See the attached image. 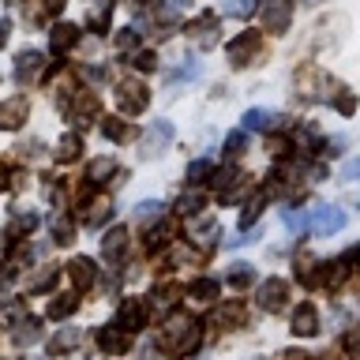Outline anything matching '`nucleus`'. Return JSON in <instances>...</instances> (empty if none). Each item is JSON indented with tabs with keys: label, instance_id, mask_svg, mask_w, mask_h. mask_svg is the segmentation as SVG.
<instances>
[{
	"label": "nucleus",
	"instance_id": "obj_1",
	"mask_svg": "<svg viewBox=\"0 0 360 360\" xmlns=\"http://www.w3.org/2000/svg\"><path fill=\"white\" fill-rule=\"evenodd\" d=\"M158 342H162L169 353L188 356V353H195V345L202 342V326L195 319H188V315H180V319H169L165 323V330H162Z\"/></svg>",
	"mask_w": 360,
	"mask_h": 360
},
{
	"label": "nucleus",
	"instance_id": "obj_2",
	"mask_svg": "<svg viewBox=\"0 0 360 360\" xmlns=\"http://www.w3.org/2000/svg\"><path fill=\"white\" fill-rule=\"evenodd\" d=\"M225 53H229L233 68H252L259 56H263V34L259 30H240V38H233Z\"/></svg>",
	"mask_w": 360,
	"mask_h": 360
},
{
	"label": "nucleus",
	"instance_id": "obj_3",
	"mask_svg": "<svg viewBox=\"0 0 360 360\" xmlns=\"http://www.w3.org/2000/svg\"><path fill=\"white\" fill-rule=\"evenodd\" d=\"M345 210L330 207V202H319V207L311 210V233L315 236H330V233H342L345 229Z\"/></svg>",
	"mask_w": 360,
	"mask_h": 360
},
{
	"label": "nucleus",
	"instance_id": "obj_4",
	"mask_svg": "<svg viewBox=\"0 0 360 360\" xmlns=\"http://www.w3.org/2000/svg\"><path fill=\"white\" fill-rule=\"evenodd\" d=\"M30 117V98L27 94H11L0 101V128L4 131H15L22 128V120Z\"/></svg>",
	"mask_w": 360,
	"mask_h": 360
},
{
	"label": "nucleus",
	"instance_id": "obj_5",
	"mask_svg": "<svg viewBox=\"0 0 360 360\" xmlns=\"http://www.w3.org/2000/svg\"><path fill=\"white\" fill-rule=\"evenodd\" d=\"M146 101H150V90H146L143 83H135V79H128V83L117 86V105H120V112H128V117L143 112Z\"/></svg>",
	"mask_w": 360,
	"mask_h": 360
},
{
	"label": "nucleus",
	"instance_id": "obj_6",
	"mask_svg": "<svg viewBox=\"0 0 360 360\" xmlns=\"http://www.w3.org/2000/svg\"><path fill=\"white\" fill-rule=\"evenodd\" d=\"M292 8H297V0H266L263 4V22L270 34H285L289 22H292Z\"/></svg>",
	"mask_w": 360,
	"mask_h": 360
},
{
	"label": "nucleus",
	"instance_id": "obj_7",
	"mask_svg": "<svg viewBox=\"0 0 360 360\" xmlns=\"http://www.w3.org/2000/svg\"><path fill=\"white\" fill-rule=\"evenodd\" d=\"M285 300H289V285L281 278H270L259 285V308L270 311V315H278V311H285Z\"/></svg>",
	"mask_w": 360,
	"mask_h": 360
},
{
	"label": "nucleus",
	"instance_id": "obj_8",
	"mask_svg": "<svg viewBox=\"0 0 360 360\" xmlns=\"http://www.w3.org/2000/svg\"><path fill=\"white\" fill-rule=\"evenodd\" d=\"M68 120H75V128H86L90 120L98 117V94H90V90H79L75 101H68Z\"/></svg>",
	"mask_w": 360,
	"mask_h": 360
},
{
	"label": "nucleus",
	"instance_id": "obj_9",
	"mask_svg": "<svg viewBox=\"0 0 360 360\" xmlns=\"http://www.w3.org/2000/svg\"><path fill=\"white\" fill-rule=\"evenodd\" d=\"M292 334L297 338H315L319 334V311H315L311 304H300V308L292 311Z\"/></svg>",
	"mask_w": 360,
	"mask_h": 360
},
{
	"label": "nucleus",
	"instance_id": "obj_10",
	"mask_svg": "<svg viewBox=\"0 0 360 360\" xmlns=\"http://www.w3.org/2000/svg\"><path fill=\"white\" fill-rule=\"evenodd\" d=\"M68 278H72L75 289H90V285H94V278H98V266L90 263L86 255H75L72 263H68Z\"/></svg>",
	"mask_w": 360,
	"mask_h": 360
},
{
	"label": "nucleus",
	"instance_id": "obj_11",
	"mask_svg": "<svg viewBox=\"0 0 360 360\" xmlns=\"http://www.w3.org/2000/svg\"><path fill=\"white\" fill-rule=\"evenodd\" d=\"M278 112H270V109H248L244 112V128L248 131H274L278 128Z\"/></svg>",
	"mask_w": 360,
	"mask_h": 360
},
{
	"label": "nucleus",
	"instance_id": "obj_12",
	"mask_svg": "<svg viewBox=\"0 0 360 360\" xmlns=\"http://www.w3.org/2000/svg\"><path fill=\"white\" fill-rule=\"evenodd\" d=\"M38 72H41V53H34V49L19 53V64H15V79H19V86H27Z\"/></svg>",
	"mask_w": 360,
	"mask_h": 360
},
{
	"label": "nucleus",
	"instance_id": "obj_13",
	"mask_svg": "<svg viewBox=\"0 0 360 360\" xmlns=\"http://www.w3.org/2000/svg\"><path fill=\"white\" fill-rule=\"evenodd\" d=\"M109 210H112L109 195H98L94 202H86V210H83V225H90V229L105 225V221H109Z\"/></svg>",
	"mask_w": 360,
	"mask_h": 360
},
{
	"label": "nucleus",
	"instance_id": "obj_14",
	"mask_svg": "<svg viewBox=\"0 0 360 360\" xmlns=\"http://www.w3.org/2000/svg\"><path fill=\"white\" fill-rule=\"evenodd\" d=\"M98 345L105 349V353H124V349L131 345V334H120L117 326H101V330H98Z\"/></svg>",
	"mask_w": 360,
	"mask_h": 360
},
{
	"label": "nucleus",
	"instance_id": "obj_15",
	"mask_svg": "<svg viewBox=\"0 0 360 360\" xmlns=\"http://www.w3.org/2000/svg\"><path fill=\"white\" fill-rule=\"evenodd\" d=\"M143 300H124L120 304V330H128V334H135L143 326Z\"/></svg>",
	"mask_w": 360,
	"mask_h": 360
},
{
	"label": "nucleus",
	"instance_id": "obj_16",
	"mask_svg": "<svg viewBox=\"0 0 360 360\" xmlns=\"http://www.w3.org/2000/svg\"><path fill=\"white\" fill-rule=\"evenodd\" d=\"M75 41H79V30L72 27V22H56V27H53V34H49V45H53V53H68Z\"/></svg>",
	"mask_w": 360,
	"mask_h": 360
},
{
	"label": "nucleus",
	"instance_id": "obj_17",
	"mask_svg": "<svg viewBox=\"0 0 360 360\" xmlns=\"http://www.w3.org/2000/svg\"><path fill=\"white\" fill-rule=\"evenodd\" d=\"M218 236H221V229H218V221H214V218H199L195 225H191V240H195L199 248H214Z\"/></svg>",
	"mask_w": 360,
	"mask_h": 360
},
{
	"label": "nucleus",
	"instance_id": "obj_18",
	"mask_svg": "<svg viewBox=\"0 0 360 360\" xmlns=\"http://www.w3.org/2000/svg\"><path fill=\"white\" fill-rule=\"evenodd\" d=\"M124 252H128V233H124V225H120V229L105 233V240H101V255H105V259H120Z\"/></svg>",
	"mask_w": 360,
	"mask_h": 360
},
{
	"label": "nucleus",
	"instance_id": "obj_19",
	"mask_svg": "<svg viewBox=\"0 0 360 360\" xmlns=\"http://www.w3.org/2000/svg\"><path fill=\"white\" fill-rule=\"evenodd\" d=\"M112 173H117V158H94V162L86 165V180H90V184H105Z\"/></svg>",
	"mask_w": 360,
	"mask_h": 360
},
{
	"label": "nucleus",
	"instance_id": "obj_20",
	"mask_svg": "<svg viewBox=\"0 0 360 360\" xmlns=\"http://www.w3.org/2000/svg\"><path fill=\"white\" fill-rule=\"evenodd\" d=\"M188 297H191V300H199V304L218 300V281H214V278H195V281L188 285Z\"/></svg>",
	"mask_w": 360,
	"mask_h": 360
},
{
	"label": "nucleus",
	"instance_id": "obj_21",
	"mask_svg": "<svg viewBox=\"0 0 360 360\" xmlns=\"http://www.w3.org/2000/svg\"><path fill=\"white\" fill-rule=\"evenodd\" d=\"M263 207H266V191H255L240 210V229H252V225L259 221V214H263Z\"/></svg>",
	"mask_w": 360,
	"mask_h": 360
},
{
	"label": "nucleus",
	"instance_id": "obj_22",
	"mask_svg": "<svg viewBox=\"0 0 360 360\" xmlns=\"http://www.w3.org/2000/svg\"><path fill=\"white\" fill-rule=\"evenodd\" d=\"M225 281H229L233 289H248V285L255 281V266H252V263H233L229 274H225Z\"/></svg>",
	"mask_w": 360,
	"mask_h": 360
},
{
	"label": "nucleus",
	"instance_id": "obj_23",
	"mask_svg": "<svg viewBox=\"0 0 360 360\" xmlns=\"http://www.w3.org/2000/svg\"><path fill=\"white\" fill-rule=\"evenodd\" d=\"M202 210V188H195L191 184L184 195L176 199V214H184V218H191V214H199Z\"/></svg>",
	"mask_w": 360,
	"mask_h": 360
},
{
	"label": "nucleus",
	"instance_id": "obj_24",
	"mask_svg": "<svg viewBox=\"0 0 360 360\" xmlns=\"http://www.w3.org/2000/svg\"><path fill=\"white\" fill-rule=\"evenodd\" d=\"M34 229H38V214L27 210V214H15V221L8 225V236H11V240H19V236H27Z\"/></svg>",
	"mask_w": 360,
	"mask_h": 360
},
{
	"label": "nucleus",
	"instance_id": "obj_25",
	"mask_svg": "<svg viewBox=\"0 0 360 360\" xmlns=\"http://www.w3.org/2000/svg\"><path fill=\"white\" fill-rule=\"evenodd\" d=\"M214 30H218V19H214V15H199L188 27V34H191V38H199V41H214Z\"/></svg>",
	"mask_w": 360,
	"mask_h": 360
},
{
	"label": "nucleus",
	"instance_id": "obj_26",
	"mask_svg": "<svg viewBox=\"0 0 360 360\" xmlns=\"http://www.w3.org/2000/svg\"><path fill=\"white\" fill-rule=\"evenodd\" d=\"M101 131H105V139H112V143H124V139H131V124H124V120H105L101 124Z\"/></svg>",
	"mask_w": 360,
	"mask_h": 360
},
{
	"label": "nucleus",
	"instance_id": "obj_27",
	"mask_svg": "<svg viewBox=\"0 0 360 360\" xmlns=\"http://www.w3.org/2000/svg\"><path fill=\"white\" fill-rule=\"evenodd\" d=\"M297 146H300L304 154H319L323 150V139H319V131H315V128H304L297 135Z\"/></svg>",
	"mask_w": 360,
	"mask_h": 360
},
{
	"label": "nucleus",
	"instance_id": "obj_28",
	"mask_svg": "<svg viewBox=\"0 0 360 360\" xmlns=\"http://www.w3.org/2000/svg\"><path fill=\"white\" fill-rule=\"evenodd\" d=\"M214 173V169H210V162H207V158H199V162H191L188 165V184H207V176Z\"/></svg>",
	"mask_w": 360,
	"mask_h": 360
},
{
	"label": "nucleus",
	"instance_id": "obj_29",
	"mask_svg": "<svg viewBox=\"0 0 360 360\" xmlns=\"http://www.w3.org/2000/svg\"><path fill=\"white\" fill-rule=\"evenodd\" d=\"M79 146H83V143H79V135H64L60 146H56V158H60V162H75Z\"/></svg>",
	"mask_w": 360,
	"mask_h": 360
},
{
	"label": "nucleus",
	"instance_id": "obj_30",
	"mask_svg": "<svg viewBox=\"0 0 360 360\" xmlns=\"http://www.w3.org/2000/svg\"><path fill=\"white\" fill-rule=\"evenodd\" d=\"M75 345H79V330H64L49 342V353H68V349H75Z\"/></svg>",
	"mask_w": 360,
	"mask_h": 360
},
{
	"label": "nucleus",
	"instance_id": "obj_31",
	"mask_svg": "<svg viewBox=\"0 0 360 360\" xmlns=\"http://www.w3.org/2000/svg\"><path fill=\"white\" fill-rule=\"evenodd\" d=\"M244 146H248V131H229L225 135V158L244 154Z\"/></svg>",
	"mask_w": 360,
	"mask_h": 360
},
{
	"label": "nucleus",
	"instance_id": "obj_32",
	"mask_svg": "<svg viewBox=\"0 0 360 360\" xmlns=\"http://www.w3.org/2000/svg\"><path fill=\"white\" fill-rule=\"evenodd\" d=\"M72 311H75V297H68V292H64V297H56V300L49 304V315H53V319H68Z\"/></svg>",
	"mask_w": 360,
	"mask_h": 360
},
{
	"label": "nucleus",
	"instance_id": "obj_33",
	"mask_svg": "<svg viewBox=\"0 0 360 360\" xmlns=\"http://www.w3.org/2000/svg\"><path fill=\"white\" fill-rule=\"evenodd\" d=\"M56 278H60V270H56V266H45L41 274H38V278L30 281V292H45V289H49V285H53Z\"/></svg>",
	"mask_w": 360,
	"mask_h": 360
},
{
	"label": "nucleus",
	"instance_id": "obj_34",
	"mask_svg": "<svg viewBox=\"0 0 360 360\" xmlns=\"http://www.w3.org/2000/svg\"><path fill=\"white\" fill-rule=\"evenodd\" d=\"M135 218H139V221H158V218H162V202H158V199L139 202V207H135Z\"/></svg>",
	"mask_w": 360,
	"mask_h": 360
},
{
	"label": "nucleus",
	"instance_id": "obj_35",
	"mask_svg": "<svg viewBox=\"0 0 360 360\" xmlns=\"http://www.w3.org/2000/svg\"><path fill=\"white\" fill-rule=\"evenodd\" d=\"M53 236H56V244H72V236H75L72 221H68V218H53Z\"/></svg>",
	"mask_w": 360,
	"mask_h": 360
},
{
	"label": "nucleus",
	"instance_id": "obj_36",
	"mask_svg": "<svg viewBox=\"0 0 360 360\" xmlns=\"http://www.w3.org/2000/svg\"><path fill=\"white\" fill-rule=\"evenodd\" d=\"M334 109H338V112H353V109H356V98L349 94L345 86H338V94H334Z\"/></svg>",
	"mask_w": 360,
	"mask_h": 360
},
{
	"label": "nucleus",
	"instance_id": "obj_37",
	"mask_svg": "<svg viewBox=\"0 0 360 360\" xmlns=\"http://www.w3.org/2000/svg\"><path fill=\"white\" fill-rule=\"evenodd\" d=\"M255 11V0H229V4H225V15H252Z\"/></svg>",
	"mask_w": 360,
	"mask_h": 360
},
{
	"label": "nucleus",
	"instance_id": "obj_38",
	"mask_svg": "<svg viewBox=\"0 0 360 360\" xmlns=\"http://www.w3.org/2000/svg\"><path fill=\"white\" fill-rule=\"evenodd\" d=\"M135 41H139V30H135V27H124V30L117 34V49H124V53L135 49Z\"/></svg>",
	"mask_w": 360,
	"mask_h": 360
},
{
	"label": "nucleus",
	"instance_id": "obj_39",
	"mask_svg": "<svg viewBox=\"0 0 360 360\" xmlns=\"http://www.w3.org/2000/svg\"><path fill=\"white\" fill-rule=\"evenodd\" d=\"M180 297V289L176 285H158V292H154V300L162 304V308H169V304H173Z\"/></svg>",
	"mask_w": 360,
	"mask_h": 360
},
{
	"label": "nucleus",
	"instance_id": "obj_40",
	"mask_svg": "<svg viewBox=\"0 0 360 360\" xmlns=\"http://www.w3.org/2000/svg\"><path fill=\"white\" fill-rule=\"evenodd\" d=\"M281 221H285V229H289V233H300V229H304V214H297L292 207L281 214Z\"/></svg>",
	"mask_w": 360,
	"mask_h": 360
},
{
	"label": "nucleus",
	"instance_id": "obj_41",
	"mask_svg": "<svg viewBox=\"0 0 360 360\" xmlns=\"http://www.w3.org/2000/svg\"><path fill=\"white\" fill-rule=\"evenodd\" d=\"M218 319L221 323H236V319H244V308L240 304H225V308L218 311Z\"/></svg>",
	"mask_w": 360,
	"mask_h": 360
},
{
	"label": "nucleus",
	"instance_id": "obj_42",
	"mask_svg": "<svg viewBox=\"0 0 360 360\" xmlns=\"http://www.w3.org/2000/svg\"><path fill=\"white\" fill-rule=\"evenodd\" d=\"M135 68H139V72H154V68H158V56H154V53H139V56H135Z\"/></svg>",
	"mask_w": 360,
	"mask_h": 360
},
{
	"label": "nucleus",
	"instance_id": "obj_43",
	"mask_svg": "<svg viewBox=\"0 0 360 360\" xmlns=\"http://www.w3.org/2000/svg\"><path fill=\"white\" fill-rule=\"evenodd\" d=\"M266 154L285 158V154H289V143H285V139H266Z\"/></svg>",
	"mask_w": 360,
	"mask_h": 360
},
{
	"label": "nucleus",
	"instance_id": "obj_44",
	"mask_svg": "<svg viewBox=\"0 0 360 360\" xmlns=\"http://www.w3.org/2000/svg\"><path fill=\"white\" fill-rule=\"evenodd\" d=\"M345 353L353 356V360H360V330H353V334L345 338Z\"/></svg>",
	"mask_w": 360,
	"mask_h": 360
},
{
	"label": "nucleus",
	"instance_id": "obj_45",
	"mask_svg": "<svg viewBox=\"0 0 360 360\" xmlns=\"http://www.w3.org/2000/svg\"><path fill=\"white\" fill-rule=\"evenodd\" d=\"M342 180H360V158H353V162L342 169Z\"/></svg>",
	"mask_w": 360,
	"mask_h": 360
},
{
	"label": "nucleus",
	"instance_id": "obj_46",
	"mask_svg": "<svg viewBox=\"0 0 360 360\" xmlns=\"http://www.w3.org/2000/svg\"><path fill=\"white\" fill-rule=\"evenodd\" d=\"M64 0H41V11H60Z\"/></svg>",
	"mask_w": 360,
	"mask_h": 360
},
{
	"label": "nucleus",
	"instance_id": "obj_47",
	"mask_svg": "<svg viewBox=\"0 0 360 360\" xmlns=\"http://www.w3.org/2000/svg\"><path fill=\"white\" fill-rule=\"evenodd\" d=\"M8 34H11V22L0 19V45H8Z\"/></svg>",
	"mask_w": 360,
	"mask_h": 360
},
{
	"label": "nucleus",
	"instance_id": "obj_48",
	"mask_svg": "<svg viewBox=\"0 0 360 360\" xmlns=\"http://www.w3.org/2000/svg\"><path fill=\"white\" fill-rule=\"evenodd\" d=\"M281 360H308L304 353H292V349H285V353H281Z\"/></svg>",
	"mask_w": 360,
	"mask_h": 360
},
{
	"label": "nucleus",
	"instance_id": "obj_49",
	"mask_svg": "<svg viewBox=\"0 0 360 360\" xmlns=\"http://www.w3.org/2000/svg\"><path fill=\"white\" fill-rule=\"evenodd\" d=\"M4 184H8V169L0 165V188H4Z\"/></svg>",
	"mask_w": 360,
	"mask_h": 360
},
{
	"label": "nucleus",
	"instance_id": "obj_50",
	"mask_svg": "<svg viewBox=\"0 0 360 360\" xmlns=\"http://www.w3.org/2000/svg\"><path fill=\"white\" fill-rule=\"evenodd\" d=\"M135 4H146V0H135Z\"/></svg>",
	"mask_w": 360,
	"mask_h": 360
},
{
	"label": "nucleus",
	"instance_id": "obj_51",
	"mask_svg": "<svg viewBox=\"0 0 360 360\" xmlns=\"http://www.w3.org/2000/svg\"><path fill=\"white\" fill-rule=\"evenodd\" d=\"M11 4H15V0H11Z\"/></svg>",
	"mask_w": 360,
	"mask_h": 360
},
{
	"label": "nucleus",
	"instance_id": "obj_52",
	"mask_svg": "<svg viewBox=\"0 0 360 360\" xmlns=\"http://www.w3.org/2000/svg\"><path fill=\"white\" fill-rule=\"evenodd\" d=\"M311 4H315V0H311Z\"/></svg>",
	"mask_w": 360,
	"mask_h": 360
}]
</instances>
